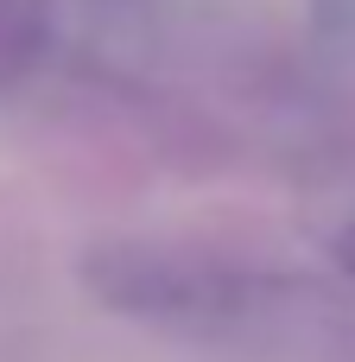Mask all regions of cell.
Here are the masks:
<instances>
[{
	"mask_svg": "<svg viewBox=\"0 0 355 362\" xmlns=\"http://www.w3.org/2000/svg\"><path fill=\"white\" fill-rule=\"evenodd\" d=\"M51 51V0H0V95L19 89Z\"/></svg>",
	"mask_w": 355,
	"mask_h": 362,
	"instance_id": "cell-1",
	"label": "cell"
},
{
	"mask_svg": "<svg viewBox=\"0 0 355 362\" xmlns=\"http://www.w3.org/2000/svg\"><path fill=\"white\" fill-rule=\"evenodd\" d=\"M311 13H318V32L337 51H355V0H311Z\"/></svg>",
	"mask_w": 355,
	"mask_h": 362,
	"instance_id": "cell-2",
	"label": "cell"
},
{
	"mask_svg": "<svg viewBox=\"0 0 355 362\" xmlns=\"http://www.w3.org/2000/svg\"><path fill=\"white\" fill-rule=\"evenodd\" d=\"M95 6H108V13L127 19V25H152V13H159L165 0H95Z\"/></svg>",
	"mask_w": 355,
	"mask_h": 362,
	"instance_id": "cell-3",
	"label": "cell"
},
{
	"mask_svg": "<svg viewBox=\"0 0 355 362\" xmlns=\"http://www.w3.org/2000/svg\"><path fill=\"white\" fill-rule=\"evenodd\" d=\"M337 261H343V267H349V274H355V223H349V229H343V235H337Z\"/></svg>",
	"mask_w": 355,
	"mask_h": 362,
	"instance_id": "cell-4",
	"label": "cell"
}]
</instances>
